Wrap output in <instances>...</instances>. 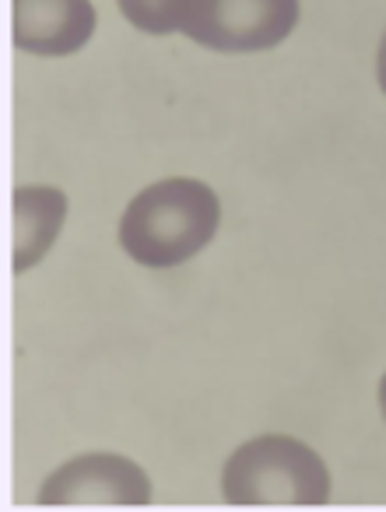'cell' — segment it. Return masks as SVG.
I'll return each instance as SVG.
<instances>
[{
  "instance_id": "3957f363",
  "label": "cell",
  "mask_w": 386,
  "mask_h": 512,
  "mask_svg": "<svg viewBox=\"0 0 386 512\" xmlns=\"http://www.w3.org/2000/svg\"><path fill=\"white\" fill-rule=\"evenodd\" d=\"M299 25V0H193L183 36L215 53H260Z\"/></svg>"
},
{
  "instance_id": "8992f818",
  "label": "cell",
  "mask_w": 386,
  "mask_h": 512,
  "mask_svg": "<svg viewBox=\"0 0 386 512\" xmlns=\"http://www.w3.org/2000/svg\"><path fill=\"white\" fill-rule=\"evenodd\" d=\"M11 218H15L11 267H15V274H25L50 253L57 235L64 232L67 193L43 183L18 186L15 197H11Z\"/></svg>"
},
{
  "instance_id": "52a82bcc",
  "label": "cell",
  "mask_w": 386,
  "mask_h": 512,
  "mask_svg": "<svg viewBox=\"0 0 386 512\" xmlns=\"http://www.w3.org/2000/svg\"><path fill=\"white\" fill-rule=\"evenodd\" d=\"M193 0H116L120 15L144 36H169L186 22Z\"/></svg>"
},
{
  "instance_id": "7a4b0ae2",
  "label": "cell",
  "mask_w": 386,
  "mask_h": 512,
  "mask_svg": "<svg viewBox=\"0 0 386 512\" xmlns=\"http://www.w3.org/2000/svg\"><path fill=\"white\" fill-rule=\"evenodd\" d=\"M222 498L229 505H323L330 470L302 439L267 432L232 449L222 467Z\"/></svg>"
},
{
  "instance_id": "ba28073f",
  "label": "cell",
  "mask_w": 386,
  "mask_h": 512,
  "mask_svg": "<svg viewBox=\"0 0 386 512\" xmlns=\"http://www.w3.org/2000/svg\"><path fill=\"white\" fill-rule=\"evenodd\" d=\"M376 81H379V92L386 95V29H383V39H379V50H376Z\"/></svg>"
},
{
  "instance_id": "5b68a950",
  "label": "cell",
  "mask_w": 386,
  "mask_h": 512,
  "mask_svg": "<svg viewBox=\"0 0 386 512\" xmlns=\"http://www.w3.org/2000/svg\"><path fill=\"white\" fill-rule=\"evenodd\" d=\"M95 36L92 0H11V39L36 57H71Z\"/></svg>"
},
{
  "instance_id": "6da1fadb",
  "label": "cell",
  "mask_w": 386,
  "mask_h": 512,
  "mask_svg": "<svg viewBox=\"0 0 386 512\" xmlns=\"http://www.w3.org/2000/svg\"><path fill=\"white\" fill-rule=\"evenodd\" d=\"M222 225V200L204 179L165 176L120 214V249L141 267L169 271L201 253Z\"/></svg>"
},
{
  "instance_id": "277c9868",
  "label": "cell",
  "mask_w": 386,
  "mask_h": 512,
  "mask_svg": "<svg viewBox=\"0 0 386 512\" xmlns=\"http://www.w3.org/2000/svg\"><path fill=\"white\" fill-rule=\"evenodd\" d=\"M43 505H148L151 481L130 456L81 453L60 463L39 488Z\"/></svg>"
},
{
  "instance_id": "9c48e42d",
  "label": "cell",
  "mask_w": 386,
  "mask_h": 512,
  "mask_svg": "<svg viewBox=\"0 0 386 512\" xmlns=\"http://www.w3.org/2000/svg\"><path fill=\"white\" fill-rule=\"evenodd\" d=\"M376 397H379V414H383V425H386V372H383V379H379Z\"/></svg>"
}]
</instances>
